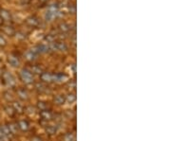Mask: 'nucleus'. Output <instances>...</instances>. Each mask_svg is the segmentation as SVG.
Returning <instances> with one entry per match:
<instances>
[{"label":"nucleus","instance_id":"2","mask_svg":"<svg viewBox=\"0 0 171 141\" xmlns=\"http://www.w3.org/2000/svg\"><path fill=\"white\" fill-rule=\"evenodd\" d=\"M59 13V7L57 4H52L48 8V12L45 15L47 21H52Z\"/></svg>","mask_w":171,"mask_h":141},{"label":"nucleus","instance_id":"24","mask_svg":"<svg viewBox=\"0 0 171 141\" xmlns=\"http://www.w3.org/2000/svg\"><path fill=\"white\" fill-rule=\"evenodd\" d=\"M75 100H76V95L74 93H69L66 97V101H68L69 103H73Z\"/></svg>","mask_w":171,"mask_h":141},{"label":"nucleus","instance_id":"10","mask_svg":"<svg viewBox=\"0 0 171 141\" xmlns=\"http://www.w3.org/2000/svg\"><path fill=\"white\" fill-rule=\"evenodd\" d=\"M17 127H18V129H20L22 132H26V131L29 130L30 124L27 120L22 119V120H19L18 122H17Z\"/></svg>","mask_w":171,"mask_h":141},{"label":"nucleus","instance_id":"25","mask_svg":"<svg viewBox=\"0 0 171 141\" xmlns=\"http://www.w3.org/2000/svg\"><path fill=\"white\" fill-rule=\"evenodd\" d=\"M4 110H5V112H6L7 114H8L9 116H10V117H13V116H14V114H15V111H14V110H13V108L12 106H10V105L5 106Z\"/></svg>","mask_w":171,"mask_h":141},{"label":"nucleus","instance_id":"22","mask_svg":"<svg viewBox=\"0 0 171 141\" xmlns=\"http://www.w3.org/2000/svg\"><path fill=\"white\" fill-rule=\"evenodd\" d=\"M36 89L40 92V93H45L48 91V88H47V85L46 84H44L42 82H39L36 84Z\"/></svg>","mask_w":171,"mask_h":141},{"label":"nucleus","instance_id":"26","mask_svg":"<svg viewBox=\"0 0 171 141\" xmlns=\"http://www.w3.org/2000/svg\"><path fill=\"white\" fill-rule=\"evenodd\" d=\"M37 108L40 110V111H43V110H46L48 108V105H47V103L46 102H44V101H39L37 103Z\"/></svg>","mask_w":171,"mask_h":141},{"label":"nucleus","instance_id":"30","mask_svg":"<svg viewBox=\"0 0 171 141\" xmlns=\"http://www.w3.org/2000/svg\"><path fill=\"white\" fill-rule=\"evenodd\" d=\"M69 13H71V14H75V13H76V6L73 5V4L69 5Z\"/></svg>","mask_w":171,"mask_h":141},{"label":"nucleus","instance_id":"35","mask_svg":"<svg viewBox=\"0 0 171 141\" xmlns=\"http://www.w3.org/2000/svg\"><path fill=\"white\" fill-rule=\"evenodd\" d=\"M40 1V3H42V4H45V3H47L49 0H39Z\"/></svg>","mask_w":171,"mask_h":141},{"label":"nucleus","instance_id":"19","mask_svg":"<svg viewBox=\"0 0 171 141\" xmlns=\"http://www.w3.org/2000/svg\"><path fill=\"white\" fill-rule=\"evenodd\" d=\"M32 73H34V74H38V75H41L43 72H44V70H43V68L40 67V65H32V68H31V70H30Z\"/></svg>","mask_w":171,"mask_h":141},{"label":"nucleus","instance_id":"18","mask_svg":"<svg viewBox=\"0 0 171 141\" xmlns=\"http://www.w3.org/2000/svg\"><path fill=\"white\" fill-rule=\"evenodd\" d=\"M0 13H0V16L2 17V19L4 21H11L12 20V16H11L10 12H8L7 10H1Z\"/></svg>","mask_w":171,"mask_h":141},{"label":"nucleus","instance_id":"28","mask_svg":"<svg viewBox=\"0 0 171 141\" xmlns=\"http://www.w3.org/2000/svg\"><path fill=\"white\" fill-rule=\"evenodd\" d=\"M64 141H75V137L72 134H67L64 136Z\"/></svg>","mask_w":171,"mask_h":141},{"label":"nucleus","instance_id":"36","mask_svg":"<svg viewBox=\"0 0 171 141\" xmlns=\"http://www.w3.org/2000/svg\"><path fill=\"white\" fill-rule=\"evenodd\" d=\"M2 63V61H1V59H0V64H1Z\"/></svg>","mask_w":171,"mask_h":141},{"label":"nucleus","instance_id":"21","mask_svg":"<svg viewBox=\"0 0 171 141\" xmlns=\"http://www.w3.org/2000/svg\"><path fill=\"white\" fill-rule=\"evenodd\" d=\"M7 125H8L9 129H10V132H11L12 135H15L17 133V129H18V127H17V124L12 123V122H11V123H8Z\"/></svg>","mask_w":171,"mask_h":141},{"label":"nucleus","instance_id":"32","mask_svg":"<svg viewBox=\"0 0 171 141\" xmlns=\"http://www.w3.org/2000/svg\"><path fill=\"white\" fill-rule=\"evenodd\" d=\"M8 137L2 133V131H1V129H0V141H5L6 139H7Z\"/></svg>","mask_w":171,"mask_h":141},{"label":"nucleus","instance_id":"5","mask_svg":"<svg viewBox=\"0 0 171 141\" xmlns=\"http://www.w3.org/2000/svg\"><path fill=\"white\" fill-rule=\"evenodd\" d=\"M34 54H43V53H48L50 49V46L49 45H46V44H41V45H35L34 48H32L31 49Z\"/></svg>","mask_w":171,"mask_h":141},{"label":"nucleus","instance_id":"1","mask_svg":"<svg viewBox=\"0 0 171 141\" xmlns=\"http://www.w3.org/2000/svg\"><path fill=\"white\" fill-rule=\"evenodd\" d=\"M1 79H2L3 83L9 87H13V86L15 85V82H16L15 78L13 77V75L11 72H8V71L2 72Z\"/></svg>","mask_w":171,"mask_h":141},{"label":"nucleus","instance_id":"27","mask_svg":"<svg viewBox=\"0 0 171 141\" xmlns=\"http://www.w3.org/2000/svg\"><path fill=\"white\" fill-rule=\"evenodd\" d=\"M4 98L8 100V101H12L13 99V94L10 91H6L4 92Z\"/></svg>","mask_w":171,"mask_h":141},{"label":"nucleus","instance_id":"34","mask_svg":"<svg viewBox=\"0 0 171 141\" xmlns=\"http://www.w3.org/2000/svg\"><path fill=\"white\" fill-rule=\"evenodd\" d=\"M4 25V20L2 19V17L0 16V27H2Z\"/></svg>","mask_w":171,"mask_h":141},{"label":"nucleus","instance_id":"20","mask_svg":"<svg viewBox=\"0 0 171 141\" xmlns=\"http://www.w3.org/2000/svg\"><path fill=\"white\" fill-rule=\"evenodd\" d=\"M0 129H1V131H2V133L7 136V137H9L10 136H12V134H11V132H10V129H9V127H8V125L7 124H4V125H1L0 126Z\"/></svg>","mask_w":171,"mask_h":141},{"label":"nucleus","instance_id":"29","mask_svg":"<svg viewBox=\"0 0 171 141\" xmlns=\"http://www.w3.org/2000/svg\"><path fill=\"white\" fill-rule=\"evenodd\" d=\"M7 45V40L4 38V36L0 34V48H4Z\"/></svg>","mask_w":171,"mask_h":141},{"label":"nucleus","instance_id":"13","mask_svg":"<svg viewBox=\"0 0 171 141\" xmlns=\"http://www.w3.org/2000/svg\"><path fill=\"white\" fill-rule=\"evenodd\" d=\"M68 80V76L64 73H55L54 74V82H63Z\"/></svg>","mask_w":171,"mask_h":141},{"label":"nucleus","instance_id":"15","mask_svg":"<svg viewBox=\"0 0 171 141\" xmlns=\"http://www.w3.org/2000/svg\"><path fill=\"white\" fill-rule=\"evenodd\" d=\"M12 107L13 108V110L15 111V113H18V114H22V113L24 112V106L21 104L20 102L13 101Z\"/></svg>","mask_w":171,"mask_h":141},{"label":"nucleus","instance_id":"14","mask_svg":"<svg viewBox=\"0 0 171 141\" xmlns=\"http://www.w3.org/2000/svg\"><path fill=\"white\" fill-rule=\"evenodd\" d=\"M24 57L27 61H29V62H33L37 59V55L36 54H34L32 50H28L25 54H24Z\"/></svg>","mask_w":171,"mask_h":141},{"label":"nucleus","instance_id":"8","mask_svg":"<svg viewBox=\"0 0 171 141\" xmlns=\"http://www.w3.org/2000/svg\"><path fill=\"white\" fill-rule=\"evenodd\" d=\"M8 63H10L12 67H18L20 65V60L19 58L17 57V56L13 55V54H11L8 56Z\"/></svg>","mask_w":171,"mask_h":141},{"label":"nucleus","instance_id":"7","mask_svg":"<svg viewBox=\"0 0 171 141\" xmlns=\"http://www.w3.org/2000/svg\"><path fill=\"white\" fill-rule=\"evenodd\" d=\"M40 79L45 83L54 82V74L50 73V72H43L40 75Z\"/></svg>","mask_w":171,"mask_h":141},{"label":"nucleus","instance_id":"31","mask_svg":"<svg viewBox=\"0 0 171 141\" xmlns=\"http://www.w3.org/2000/svg\"><path fill=\"white\" fill-rule=\"evenodd\" d=\"M68 87H69V89L70 90H73V89H75L76 88V82L74 81H70L69 82V85H68Z\"/></svg>","mask_w":171,"mask_h":141},{"label":"nucleus","instance_id":"6","mask_svg":"<svg viewBox=\"0 0 171 141\" xmlns=\"http://www.w3.org/2000/svg\"><path fill=\"white\" fill-rule=\"evenodd\" d=\"M26 24L31 27H37L40 25V20L37 16L31 15L26 19Z\"/></svg>","mask_w":171,"mask_h":141},{"label":"nucleus","instance_id":"9","mask_svg":"<svg viewBox=\"0 0 171 141\" xmlns=\"http://www.w3.org/2000/svg\"><path fill=\"white\" fill-rule=\"evenodd\" d=\"M1 27V30H2V31H3V33H5L6 35H8V36H13L14 34H15V31H14V29L13 27H11V26H2V27Z\"/></svg>","mask_w":171,"mask_h":141},{"label":"nucleus","instance_id":"33","mask_svg":"<svg viewBox=\"0 0 171 141\" xmlns=\"http://www.w3.org/2000/svg\"><path fill=\"white\" fill-rule=\"evenodd\" d=\"M31 140L32 141H43V139L39 136H32Z\"/></svg>","mask_w":171,"mask_h":141},{"label":"nucleus","instance_id":"11","mask_svg":"<svg viewBox=\"0 0 171 141\" xmlns=\"http://www.w3.org/2000/svg\"><path fill=\"white\" fill-rule=\"evenodd\" d=\"M40 116L45 120H51L52 118H53V114H52V113L50 110H48V109L41 111L40 112Z\"/></svg>","mask_w":171,"mask_h":141},{"label":"nucleus","instance_id":"16","mask_svg":"<svg viewBox=\"0 0 171 141\" xmlns=\"http://www.w3.org/2000/svg\"><path fill=\"white\" fill-rule=\"evenodd\" d=\"M58 29H59V31H60L61 32L66 33V32H69V31H70L71 27H70V25H69L68 23H66V22H62V23L59 24Z\"/></svg>","mask_w":171,"mask_h":141},{"label":"nucleus","instance_id":"23","mask_svg":"<svg viewBox=\"0 0 171 141\" xmlns=\"http://www.w3.org/2000/svg\"><path fill=\"white\" fill-rule=\"evenodd\" d=\"M56 131H57L56 127H54L53 125H49V126L46 127V132H47V134H49V135H50V136L54 135V134L56 133Z\"/></svg>","mask_w":171,"mask_h":141},{"label":"nucleus","instance_id":"4","mask_svg":"<svg viewBox=\"0 0 171 141\" xmlns=\"http://www.w3.org/2000/svg\"><path fill=\"white\" fill-rule=\"evenodd\" d=\"M50 46V49L53 51H67L68 50V45L65 42L63 41H54L52 43L48 44Z\"/></svg>","mask_w":171,"mask_h":141},{"label":"nucleus","instance_id":"12","mask_svg":"<svg viewBox=\"0 0 171 141\" xmlns=\"http://www.w3.org/2000/svg\"><path fill=\"white\" fill-rule=\"evenodd\" d=\"M16 94H17V97H18L22 100H27V99H29V94H28V92H27L25 89L19 88L18 90H17Z\"/></svg>","mask_w":171,"mask_h":141},{"label":"nucleus","instance_id":"17","mask_svg":"<svg viewBox=\"0 0 171 141\" xmlns=\"http://www.w3.org/2000/svg\"><path fill=\"white\" fill-rule=\"evenodd\" d=\"M53 101H54V103L57 105H62V104H64L66 101V97L64 95H56L54 99H53Z\"/></svg>","mask_w":171,"mask_h":141},{"label":"nucleus","instance_id":"3","mask_svg":"<svg viewBox=\"0 0 171 141\" xmlns=\"http://www.w3.org/2000/svg\"><path fill=\"white\" fill-rule=\"evenodd\" d=\"M19 78L25 84H31L33 82L34 79L32 76V73L29 69H22L19 73Z\"/></svg>","mask_w":171,"mask_h":141}]
</instances>
